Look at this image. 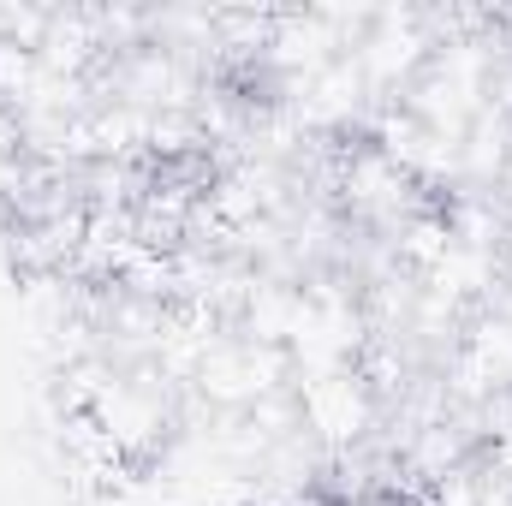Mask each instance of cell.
<instances>
[{
	"label": "cell",
	"instance_id": "6da1fadb",
	"mask_svg": "<svg viewBox=\"0 0 512 506\" xmlns=\"http://www.w3.org/2000/svg\"><path fill=\"white\" fill-rule=\"evenodd\" d=\"M292 399H298L304 435H310L328 459L352 453V447L382 423V393H376V376H370V370H334V376L292 381Z\"/></svg>",
	"mask_w": 512,
	"mask_h": 506
},
{
	"label": "cell",
	"instance_id": "7a4b0ae2",
	"mask_svg": "<svg viewBox=\"0 0 512 506\" xmlns=\"http://www.w3.org/2000/svg\"><path fill=\"white\" fill-rule=\"evenodd\" d=\"M429 54H435V24H429V12H417V6L370 12L364 36L352 42V60H358V72H364V84L376 90V102H393L387 90H411V84L423 78Z\"/></svg>",
	"mask_w": 512,
	"mask_h": 506
}]
</instances>
